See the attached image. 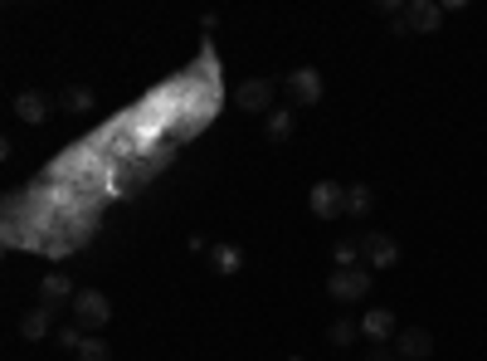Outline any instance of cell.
Masks as SVG:
<instances>
[{
	"mask_svg": "<svg viewBox=\"0 0 487 361\" xmlns=\"http://www.w3.org/2000/svg\"><path fill=\"white\" fill-rule=\"evenodd\" d=\"M287 93H293V98L302 102V108H312V102H322V93H326V88H322V73L312 69V63H302V69H293V73H287Z\"/></svg>",
	"mask_w": 487,
	"mask_h": 361,
	"instance_id": "cell-6",
	"label": "cell"
},
{
	"mask_svg": "<svg viewBox=\"0 0 487 361\" xmlns=\"http://www.w3.org/2000/svg\"><path fill=\"white\" fill-rule=\"evenodd\" d=\"M356 337H361V322H351V317H341V322L326 327V342H332V346H351Z\"/></svg>",
	"mask_w": 487,
	"mask_h": 361,
	"instance_id": "cell-17",
	"label": "cell"
},
{
	"mask_svg": "<svg viewBox=\"0 0 487 361\" xmlns=\"http://www.w3.org/2000/svg\"><path fill=\"white\" fill-rule=\"evenodd\" d=\"M287 361H302V356H287Z\"/></svg>",
	"mask_w": 487,
	"mask_h": 361,
	"instance_id": "cell-23",
	"label": "cell"
},
{
	"mask_svg": "<svg viewBox=\"0 0 487 361\" xmlns=\"http://www.w3.org/2000/svg\"><path fill=\"white\" fill-rule=\"evenodd\" d=\"M69 307H73V322L88 332V337H98V327L112 322V303H108V293H98V288H78V298Z\"/></svg>",
	"mask_w": 487,
	"mask_h": 361,
	"instance_id": "cell-1",
	"label": "cell"
},
{
	"mask_svg": "<svg viewBox=\"0 0 487 361\" xmlns=\"http://www.w3.org/2000/svg\"><path fill=\"white\" fill-rule=\"evenodd\" d=\"M404 20H410V34H439L443 5L439 0H410V5H404Z\"/></svg>",
	"mask_w": 487,
	"mask_h": 361,
	"instance_id": "cell-7",
	"label": "cell"
},
{
	"mask_svg": "<svg viewBox=\"0 0 487 361\" xmlns=\"http://www.w3.org/2000/svg\"><path fill=\"white\" fill-rule=\"evenodd\" d=\"M390 30H394V40H410V20H404V15H394Z\"/></svg>",
	"mask_w": 487,
	"mask_h": 361,
	"instance_id": "cell-21",
	"label": "cell"
},
{
	"mask_svg": "<svg viewBox=\"0 0 487 361\" xmlns=\"http://www.w3.org/2000/svg\"><path fill=\"white\" fill-rule=\"evenodd\" d=\"M293 127H297L293 108H273L268 118H263V137H268V141H287V137H293Z\"/></svg>",
	"mask_w": 487,
	"mask_h": 361,
	"instance_id": "cell-14",
	"label": "cell"
},
{
	"mask_svg": "<svg viewBox=\"0 0 487 361\" xmlns=\"http://www.w3.org/2000/svg\"><path fill=\"white\" fill-rule=\"evenodd\" d=\"M59 102L73 112V118H83V112H93V108H98V93H93L88 83H69V88L59 93Z\"/></svg>",
	"mask_w": 487,
	"mask_h": 361,
	"instance_id": "cell-12",
	"label": "cell"
},
{
	"mask_svg": "<svg viewBox=\"0 0 487 361\" xmlns=\"http://www.w3.org/2000/svg\"><path fill=\"white\" fill-rule=\"evenodd\" d=\"M209 264H215V274L234 278L244 268V249H239V244H209Z\"/></svg>",
	"mask_w": 487,
	"mask_h": 361,
	"instance_id": "cell-11",
	"label": "cell"
},
{
	"mask_svg": "<svg viewBox=\"0 0 487 361\" xmlns=\"http://www.w3.org/2000/svg\"><path fill=\"white\" fill-rule=\"evenodd\" d=\"M371 361H400V356H390V352H371Z\"/></svg>",
	"mask_w": 487,
	"mask_h": 361,
	"instance_id": "cell-22",
	"label": "cell"
},
{
	"mask_svg": "<svg viewBox=\"0 0 487 361\" xmlns=\"http://www.w3.org/2000/svg\"><path fill=\"white\" fill-rule=\"evenodd\" d=\"M112 352H108V342L102 337H88L83 346H78V361H108Z\"/></svg>",
	"mask_w": 487,
	"mask_h": 361,
	"instance_id": "cell-20",
	"label": "cell"
},
{
	"mask_svg": "<svg viewBox=\"0 0 487 361\" xmlns=\"http://www.w3.org/2000/svg\"><path fill=\"white\" fill-rule=\"evenodd\" d=\"M332 259H336V268H361V239H341L332 249Z\"/></svg>",
	"mask_w": 487,
	"mask_h": 361,
	"instance_id": "cell-18",
	"label": "cell"
},
{
	"mask_svg": "<svg viewBox=\"0 0 487 361\" xmlns=\"http://www.w3.org/2000/svg\"><path fill=\"white\" fill-rule=\"evenodd\" d=\"M361 259L371 274H385V268L400 264V244H394V235H380V229H365L361 235Z\"/></svg>",
	"mask_w": 487,
	"mask_h": 361,
	"instance_id": "cell-2",
	"label": "cell"
},
{
	"mask_svg": "<svg viewBox=\"0 0 487 361\" xmlns=\"http://www.w3.org/2000/svg\"><path fill=\"white\" fill-rule=\"evenodd\" d=\"M375 205V190L365 186V180H356V186H346V215H356V220H365Z\"/></svg>",
	"mask_w": 487,
	"mask_h": 361,
	"instance_id": "cell-16",
	"label": "cell"
},
{
	"mask_svg": "<svg viewBox=\"0 0 487 361\" xmlns=\"http://www.w3.org/2000/svg\"><path fill=\"white\" fill-rule=\"evenodd\" d=\"M326 293H332L336 303H361L365 293H371V268H336V274H326Z\"/></svg>",
	"mask_w": 487,
	"mask_h": 361,
	"instance_id": "cell-3",
	"label": "cell"
},
{
	"mask_svg": "<svg viewBox=\"0 0 487 361\" xmlns=\"http://www.w3.org/2000/svg\"><path fill=\"white\" fill-rule=\"evenodd\" d=\"M15 118L30 122V127L49 122V98H44V93H20V98H15Z\"/></svg>",
	"mask_w": 487,
	"mask_h": 361,
	"instance_id": "cell-13",
	"label": "cell"
},
{
	"mask_svg": "<svg viewBox=\"0 0 487 361\" xmlns=\"http://www.w3.org/2000/svg\"><path fill=\"white\" fill-rule=\"evenodd\" d=\"M73 298H78V288H73L69 274H44V278H39V303H44V307H54V313H59V303H73Z\"/></svg>",
	"mask_w": 487,
	"mask_h": 361,
	"instance_id": "cell-10",
	"label": "cell"
},
{
	"mask_svg": "<svg viewBox=\"0 0 487 361\" xmlns=\"http://www.w3.org/2000/svg\"><path fill=\"white\" fill-rule=\"evenodd\" d=\"M273 93H278V83H273V79H244L239 88H234V102H239L244 112L268 118V112H273Z\"/></svg>",
	"mask_w": 487,
	"mask_h": 361,
	"instance_id": "cell-5",
	"label": "cell"
},
{
	"mask_svg": "<svg viewBox=\"0 0 487 361\" xmlns=\"http://www.w3.org/2000/svg\"><path fill=\"white\" fill-rule=\"evenodd\" d=\"M394 356H400V361H429L433 356V337L424 327H400V337H394Z\"/></svg>",
	"mask_w": 487,
	"mask_h": 361,
	"instance_id": "cell-8",
	"label": "cell"
},
{
	"mask_svg": "<svg viewBox=\"0 0 487 361\" xmlns=\"http://www.w3.org/2000/svg\"><path fill=\"white\" fill-rule=\"evenodd\" d=\"M83 342H88V332L78 327V322H69V327H59V346H63V352H78Z\"/></svg>",
	"mask_w": 487,
	"mask_h": 361,
	"instance_id": "cell-19",
	"label": "cell"
},
{
	"mask_svg": "<svg viewBox=\"0 0 487 361\" xmlns=\"http://www.w3.org/2000/svg\"><path fill=\"white\" fill-rule=\"evenodd\" d=\"M361 337H371V342H394V337H400V322H394L390 307H371V313L361 317Z\"/></svg>",
	"mask_w": 487,
	"mask_h": 361,
	"instance_id": "cell-9",
	"label": "cell"
},
{
	"mask_svg": "<svg viewBox=\"0 0 487 361\" xmlns=\"http://www.w3.org/2000/svg\"><path fill=\"white\" fill-rule=\"evenodd\" d=\"M49 327H54V307H44V303H39L34 313H24V317H20V337H30V342L49 337Z\"/></svg>",
	"mask_w": 487,
	"mask_h": 361,
	"instance_id": "cell-15",
	"label": "cell"
},
{
	"mask_svg": "<svg viewBox=\"0 0 487 361\" xmlns=\"http://www.w3.org/2000/svg\"><path fill=\"white\" fill-rule=\"evenodd\" d=\"M307 210L317 215V220H341V215H346V186L317 180V186L307 190Z\"/></svg>",
	"mask_w": 487,
	"mask_h": 361,
	"instance_id": "cell-4",
	"label": "cell"
}]
</instances>
